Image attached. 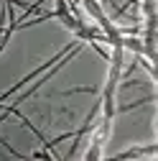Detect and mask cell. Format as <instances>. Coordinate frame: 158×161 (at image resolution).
Instances as JSON below:
<instances>
[{"label":"cell","mask_w":158,"mask_h":161,"mask_svg":"<svg viewBox=\"0 0 158 161\" xmlns=\"http://www.w3.org/2000/svg\"><path fill=\"white\" fill-rule=\"evenodd\" d=\"M84 158H87V161H92V158H102V143H100V141H94V143L89 146V151L84 153Z\"/></svg>","instance_id":"2"},{"label":"cell","mask_w":158,"mask_h":161,"mask_svg":"<svg viewBox=\"0 0 158 161\" xmlns=\"http://www.w3.org/2000/svg\"><path fill=\"white\" fill-rule=\"evenodd\" d=\"M123 49H130L135 54H143V41H140V38H123Z\"/></svg>","instance_id":"1"}]
</instances>
